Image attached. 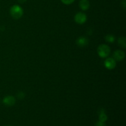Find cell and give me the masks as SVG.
<instances>
[{
	"label": "cell",
	"mask_w": 126,
	"mask_h": 126,
	"mask_svg": "<svg viewBox=\"0 0 126 126\" xmlns=\"http://www.w3.org/2000/svg\"></svg>",
	"instance_id": "e0dca14e"
},
{
	"label": "cell",
	"mask_w": 126,
	"mask_h": 126,
	"mask_svg": "<svg viewBox=\"0 0 126 126\" xmlns=\"http://www.w3.org/2000/svg\"><path fill=\"white\" fill-rule=\"evenodd\" d=\"M10 14L14 19H19L23 14V10L18 5H14L10 9Z\"/></svg>",
	"instance_id": "6da1fadb"
},
{
	"label": "cell",
	"mask_w": 126,
	"mask_h": 126,
	"mask_svg": "<svg viewBox=\"0 0 126 126\" xmlns=\"http://www.w3.org/2000/svg\"><path fill=\"white\" fill-rule=\"evenodd\" d=\"M105 66L108 70H113L116 66V62L113 58H108L105 60Z\"/></svg>",
	"instance_id": "277c9868"
},
{
	"label": "cell",
	"mask_w": 126,
	"mask_h": 126,
	"mask_svg": "<svg viewBox=\"0 0 126 126\" xmlns=\"http://www.w3.org/2000/svg\"><path fill=\"white\" fill-rule=\"evenodd\" d=\"M76 44L79 47H84L88 45L89 44V39L88 38L85 36H80L76 40Z\"/></svg>",
	"instance_id": "52a82bcc"
},
{
	"label": "cell",
	"mask_w": 126,
	"mask_h": 126,
	"mask_svg": "<svg viewBox=\"0 0 126 126\" xmlns=\"http://www.w3.org/2000/svg\"><path fill=\"white\" fill-rule=\"evenodd\" d=\"M61 1L63 2V3L65 4L69 5L72 4L73 2L75 1V0H61Z\"/></svg>",
	"instance_id": "4fadbf2b"
},
{
	"label": "cell",
	"mask_w": 126,
	"mask_h": 126,
	"mask_svg": "<svg viewBox=\"0 0 126 126\" xmlns=\"http://www.w3.org/2000/svg\"><path fill=\"white\" fill-rule=\"evenodd\" d=\"M113 58L116 61H121V60H124V57H125V53L121 50H117L113 53Z\"/></svg>",
	"instance_id": "8992f818"
},
{
	"label": "cell",
	"mask_w": 126,
	"mask_h": 126,
	"mask_svg": "<svg viewBox=\"0 0 126 126\" xmlns=\"http://www.w3.org/2000/svg\"><path fill=\"white\" fill-rule=\"evenodd\" d=\"M105 39L108 43H113L115 41V37L113 34H108V35H107L105 37Z\"/></svg>",
	"instance_id": "8fae6325"
},
{
	"label": "cell",
	"mask_w": 126,
	"mask_h": 126,
	"mask_svg": "<svg viewBox=\"0 0 126 126\" xmlns=\"http://www.w3.org/2000/svg\"><path fill=\"white\" fill-rule=\"evenodd\" d=\"M118 44L119 45V46L121 47L123 49H126V39L125 37L122 36L119 37V39L118 40Z\"/></svg>",
	"instance_id": "30bf717a"
},
{
	"label": "cell",
	"mask_w": 126,
	"mask_h": 126,
	"mask_svg": "<svg viewBox=\"0 0 126 126\" xmlns=\"http://www.w3.org/2000/svg\"><path fill=\"white\" fill-rule=\"evenodd\" d=\"M95 126H106L105 123H103V122L100 121H98V122L96 123V124H95Z\"/></svg>",
	"instance_id": "5bb4252c"
},
{
	"label": "cell",
	"mask_w": 126,
	"mask_h": 126,
	"mask_svg": "<svg viewBox=\"0 0 126 126\" xmlns=\"http://www.w3.org/2000/svg\"><path fill=\"white\" fill-rule=\"evenodd\" d=\"M80 9L82 11H87L90 7L89 1L88 0H81L79 3Z\"/></svg>",
	"instance_id": "ba28073f"
},
{
	"label": "cell",
	"mask_w": 126,
	"mask_h": 126,
	"mask_svg": "<svg viewBox=\"0 0 126 126\" xmlns=\"http://www.w3.org/2000/svg\"><path fill=\"white\" fill-rule=\"evenodd\" d=\"M18 2H20V3H23V2H25V1H27V0H18Z\"/></svg>",
	"instance_id": "2e32d148"
},
{
	"label": "cell",
	"mask_w": 126,
	"mask_h": 126,
	"mask_svg": "<svg viewBox=\"0 0 126 126\" xmlns=\"http://www.w3.org/2000/svg\"><path fill=\"white\" fill-rule=\"evenodd\" d=\"M98 114H99V121L103 122V123H105L107 119H108V116L106 114L105 110L103 109V108H101L99 112H98Z\"/></svg>",
	"instance_id": "9c48e42d"
},
{
	"label": "cell",
	"mask_w": 126,
	"mask_h": 126,
	"mask_svg": "<svg viewBox=\"0 0 126 126\" xmlns=\"http://www.w3.org/2000/svg\"><path fill=\"white\" fill-rule=\"evenodd\" d=\"M17 96L19 99H23V98H24L25 97V94L24 92H19L17 94Z\"/></svg>",
	"instance_id": "7c38bea8"
},
{
	"label": "cell",
	"mask_w": 126,
	"mask_h": 126,
	"mask_svg": "<svg viewBox=\"0 0 126 126\" xmlns=\"http://www.w3.org/2000/svg\"><path fill=\"white\" fill-rule=\"evenodd\" d=\"M75 20L78 24H84L87 20V16L82 12H78L75 15Z\"/></svg>",
	"instance_id": "3957f363"
},
{
	"label": "cell",
	"mask_w": 126,
	"mask_h": 126,
	"mask_svg": "<svg viewBox=\"0 0 126 126\" xmlns=\"http://www.w3.org/2000/svg\"><path fill=\"white\" fill-rule=\"evenodd\" d=\"M110 52V48L107 44H100L97 48V53L101 58L107 57L109 56Z\"/></svg>",
	"instance_id": "7a4b0ae2"
},
{
	"label": "cell",
	"mask_w": 126,
	"mask_h": 126,
	"mask_svg": "<svg viewBox=\"0 0 126 126\" xmlns=\"http://www.w3.org/2000/svg\"><path fill=\"white\" fill-rule=\"evenodd\" d=\"M16 102V98L13 96L11 95L6 96L2 100L4 104L7 107H12V106L14 105Z\"/></svg>",
	"instance_id": "5b68a950"
},
{
	"label": "cell",
	"mask_w": 126,
	"mask_h": 126,
	"mask_svg": "<svg viewBox=\"0 0 126 126\" xmlns=\"http://www.w3.org/2000/svg\"><path fill=\"white\" fill-rule=\"evenodd\" d=\"M121 6H123V9H126V0H123L121 1Z\"/></svg>",
	"instance_id": "9a60e30c"
}]
</instances>
